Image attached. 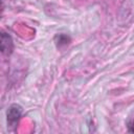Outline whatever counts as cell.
I'll list each match as a JSON object with an SVG mask.
<instances>
[{
  "mask_svg": "<svg viewBox=\"0 0 134 134\" xmlns=\"http://www.w3.org/2000/svg\"><path fill=\"white\" fill-rule=\"evenodd\" d=\"M54 41H55V44L59 48H61L62 46H66L67 44H69V42L71 41L70 37L65 35V34H60V35H57L55 38H54Z\"/></svg>",
  "mask_w": 134,
  "mask_h": 134,
  "instance_id": "3",
  "label": "cell"
},
{
  "mask_svg": "<svg viewBox=\"0 0 134 134\" xmlns=\"http://www.w3.org/2000/svg\"><path fill=\"white\" fill-rule=\"evenodd\" d=\"M22 115V107L17 104H13L9 106L6 112L7 117V125L10 127H16V125L19 122Z\"/></svg>",
  "mask_w": 134,
  "mask_h": 134,
  "instance_id": "1",
  "label": "cell"
},
{
  "mask_svg": "<svg viewBox=\"0 0 134 134\" xmlns=\"http://www.w3.org/2000/svg\"><path fill=\"white\" fill-rule=\"evenodd\" d=\"M0 45H1V52L4 55L12 54V52L14 50V42H13L12 37L7 32H4V31L1 32V42H0Z\"/></svg>",
  "mask_w": 134,
  "mask_h": 134,
  "instance_id": "2",
  "label": "cell"
},
{
  "mask_svg": "<svg viewBox=\"0 0 134 134\" xmlns=\"http://www.w3.org/2000/svg\"><path fill=\"white\" fill-rule=\"evenodd\" d=\"M129 131L134 132V121L132 122V125H130V126H129Z\"/></svg>",
  "mask_w": 134,
  "mask_h": 134,
  "instance_id": "4",
  "label": "cell"
}]
</instances>
